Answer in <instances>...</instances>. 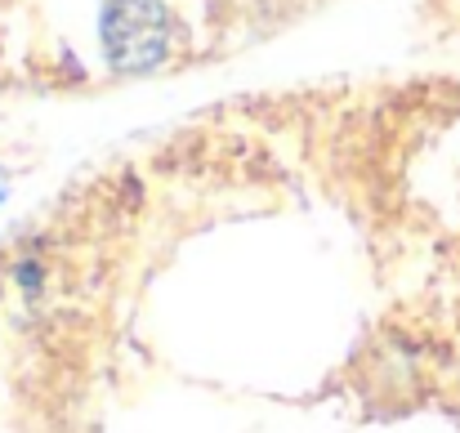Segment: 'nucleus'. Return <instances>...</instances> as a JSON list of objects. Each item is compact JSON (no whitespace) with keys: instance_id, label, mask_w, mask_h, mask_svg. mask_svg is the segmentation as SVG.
I'll use <instances>...</instances> for the list:
<instances>
[{"instance_id":"1","label":"nucleus","mask_w":460,"mask_h":433,"mask_svg":"<svg viewBox=\"0 0 460 433\" xmlns=\"http://www.w3.org/2000/svg\"><path fill=\"white\" fill-rule=\"evenodd\" d=\"M0 192H4V183H0Z\"/></svg>"}]
</instances>
